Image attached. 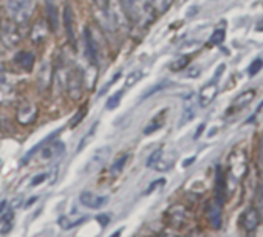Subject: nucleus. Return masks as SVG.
I'll return each instance as SVG.
<instances>
[{
  "label": "nucleus",
  "mask_w": 263,
  "mask_h": 237,
  "mask_svg": "<svg viewBox=\"0 0 263 237\" xmlns=\"http://www.w3.org/2000/svg\"><path fill=\"white\" fill-rule=\"evenodd\" d=\"M122 10L127 19L138 27H146L154 22L155 10L151 4V0H121Z\"/></svg>",
  "instance_id": "f257e3e1"
},
{
  "label": "nucleus",
  "mask_w": 263,
  "mask_h": 237,
  "mask_svg": "<svg viewBox=\"0 0 263 237\" xmlns=\"http://www.w3.org/2000/svg\"><path fill=\"white\" fill-rule=\"evenodd\" d=\"M5 10L14 24L24 25L31 17L34 4H33V0H7Z\"/></svg>",
  "instance_id": "f03ea898"
},
{
  "label": "nucleus",
  "mask_w": 263,
  "mask_h": 237,
  "mask_svg": "<svg viewBox=\"0 0 263 237\" xmlns=\"http://www.w3.org/2000/svg\"><path fill=\"white\" fill-rule=\"evenodd\" d=\"M110 154H111L110 146H101V148H98V149L91 154V157L87 160V163H85V166H84V169H82V174H88V175H90V174L98 172V171L107 163Z\"/></svg>",
  "instance_id": "7ed1b4c3"
},
{
  "label": "nucleus",
  "mask_w": 263,
  "mask_h": 237,
  "mask_svg": "<svg viewBox=\"0 0 263 237\" xmlns=\"http://www.w3.org/2000/svg\"><path fill=\"white\" fill-rule=\"evenodd\" d=\"M21 25L14 24L13 21L5 22L4 24V30H2V39L8 47H14L22 41V33H21Z\"/></svg>",
  "instance_id": "20e7f679"
},
{
  "label": "nucleus",
  "mask_w": 263,
  "mask_h": 237,
  "mask_svg": "<svg viewBox=\"0 0 263 237\" xmlns=\"http://www.w3.org/2000/svg\"><path fill=\"white\" fill-rule=\"evenodd\" d=\"M67 93L71 99H79L82 95V73L79 70H73L67 76Z\"/></svg>",
  "instance_id": "39448f33"
},
{
  "label": "nucleus",
  "mask_w": 263,
  "mask_h": 237,
  "mask_svg": "<svg viewBox=\"0 0 263 237\" xmlns=\"http://www.w3.org/2000/svg\"><path fill=\"white\" fill-rule=\"evenodd\" d=\"M79 200L84 206L90 208V209H101L108 203V197L107 195H96L91 191H84L79 195Z\"/></svg>",
  "instance_id": "423d86ee"
},
{
  "label": "nucleus",
  "mask_w": 263,
  "mask_h": 237,
  "mask_svg": "<svg viewBox=\"0 0 263 237\" xmlns=\"http://www.w3.org/2000/svg\"><path fill=\"white\" fill-rule=\"evenodd\" d=\"M217 93H218V85H217V81L212 79L211 82H208L206 85H203V88L198 93V102H200V105L201 107L209 105L215 99Z\"/></svg>",
  "instance_id": "0eeeda50"
},
{
  "label": "nucleus",
  "mask_w": 263,
  "mask_h": 237,
  "mask_svg": "<svg viewBox=\"0 0 263 237\" xmlns=\"http://www.w3.org/2000/svg\"><path fill=\"white\" fill-rule=\"evenodd\" d=\"M39 113V108L34 105V104H27V105H22L17 112V121L21 124H31L34 123L36 116Z\"/></svg>",
  "instance_id": "6e6552de"
},
{
  "label": "nucleus",
  "mask_w": 263,
  "mask_h": 237,
  "mask_svg": "<svg viewBox=\"0 0 263 237\" xmlns=\"http://www.w3.org/2000/svg\"><path fill=\"white\" fill-rule=\"evenodd\" d=\"M64 27L67 31V38L70 41V44L76 48V36H74V16H73V10L71 7H65L64 11Z\"/></svg>",
  "instance_id": "1a4fd4ad"
},
{
  "label": "nucleus",
  "mask_w": 263,
  "mask_h": 237,
  "mask_svg": "<svg viewBox=\"0 0 263 237\" xmlns=\"http://www.w3.org/2000/svg\"><path fill=\"white\" fill-rule=\"evenodd\" d=\"M65 154V144L62 141H53L51 144L45 146L41 152L42 160H53Z\"/></svg>",
  "instance_id": "9d476101"
},
{
  "label": "nucleus",
  "mask_w": 263,
  "mask_h": 237,
  "mask_svg": "<svg viewBox=\"0 0 263 237\" xmlns=\"http://www.w3.org/2000/svg\"><path fill=\"white\" fill-rule=\"evenodd\" d=\"M84 39H85L87 58H88L93 64H96V62H98V45H96V42H95V38H93L90 28H85V31H84Z\"/></svg>",
  "instance_id": "9b49d317"
},
{
  "label": "nucleus",
  "mask_w": 263,
  "mask_h": 237,
  "mask_svg": "<svg viewBox=\"0 0 263 237\" xmlns=\"http://www.w3.org/2000/svg\"><path fill=\"white\" fill-rule=\"evenodd\" d=\"M37 84H39L41 90H45L51 84V65H50V62H44L42 67L39 68Z\"/></svg>",
  "instance_id": "f8f14e48"
},
{
  "label": "nucleus",
  "mask_w": 263,
  "mask_h": 237,
  "mask_svg": "<svg viewBox=\"0 0 263 237\" xmlns=\"http://www.w3.org/2000/svg\"><path fill=\"white\" fill-rule=\"evenodd\" d=\"M47 19H48L50 28L53 31H56L59 28V11L51 0H47Z\"/></svg>",
  "instance_id": "ddd939ff"
},
{
  "label": "nucleus",
  "mask_w": 263,
  "mask_h": 237,
  "mask_svg": "<svg viewBox=\"0 0 263 237\" xmlns=\"http://www.w3.org/2000/svg\"><path fill=\"white\" fill-rule=\"evenodd\" d=\"M241 223H243V228L246 231H252L255 229V226L258 225V212L255 209H248L243 215H241Z\"/></svg>",
  "instance_id": "4468645a"
},
{
  "label": "nucleus",
  "mask_w": 263,
  "mask_h": 237,
  "mask_svg": "<svg viewBox=\"0 0 263 237\" xmlns=\"http://www.w3.org/2000/svg\"><path fill=\"white\" fill-rule=\"evenodd\" d=\"M208 215H209L212 226L218 229L221 226V205L220 203H211L208 208Z\"/></svg>",
  "instance_id": "2eb2a0df"
},
{
  "label": "nucleus",
  "mask_w": 263,
  "mask_h": 237,
  "mask_svg": "<svg viewBox=\"0 0 263 237\" xmlns=\"http://www.w3.org/2000/svg\"><path fill=\"white\" fill-rule=\"evenodd\" d=\"M254 96H255V90H246V92L240 93V95L234 99V102H232L234 108H235V110H240V108L246 107V105L254 99Z\"/></svg>",
  "instance_id": "dca6fc26"
},
{
  "label": "nucleus",
  "mask_w": 263,
  "mask_h": 237,
  "mask_svg": "<svg viewBox=\"0 0 263 237\" xmlns=\"http://www.w3.org/2000/svg\"><path fill=\"white\" fill-rule=\"evenodd\" d=\"M47 34H48V27H47V24H45L44 21H39V22L34 25V28H33L31 39H33L34 44H41V42L45 39Z\"/></svg>",
  "instance_id": "f3484780"
},
{
  "label": "nucleus",
  "mask_w": 263,
  "mask_h": 237,
  "mask_svg": "<svg viewBox=\"0 0 263 237\" xmlns=\"http://www.w3.org/2000/svg\"><path fill=\"white\" fill-rule=\"evenodd\" d=\"M14 62H16L21 68H24V70H31L33 65H34V56H33L31 53L22 51V53H19V54L16 56Z\"/></svg>",
  "instance_id": "a211bd4d"
},
{
  "label": "nucleus",
  "mask_w": 263,
  "mask_h": 237,
  "mask_svg": "<svg viewBox=\"0 0 263 237\" xmlns=\"http://www.w3.org/2000/svg\"><path fill=\"white\" fill-rule=\"evenodd\" d=\"M224 177H223V172L221 169H217V181H215V192H217V202L221 205L223 200H224Z\"/></svg>",
  "instance_id": "6ab92c4d"
},
{
  "label": "nucleus",
  "mask_w": 263,
  "mask_h": 237,
  "mask_svg": "<svg viewBox=\"0 0 263 237\" xmlns=\"http://www.w3.org/2000/svg\"><path fill=\"white\" fill-rule=\"evenodd\" d=\"M127 160H128V155L127 154H124V155H121L113 165H111V168H110V174H113V175H118V174H121L122 172V169L125 168V163H127Z\"/></svg>",
  "instance_id": "aec40b11"
},
{
  "label": "nucleus",
  "mask_w": 263,
  "mask_h": 237,
  "mask_svg": "<svg viewBox=\"0 0 263 237\" xmlns=\"http://www.w3.org/2000/svg\"><path fill=\"white\" fill-rule=\"evenodd\" d=\"M151 4L157 13H166L172 7L174 0H151Z\"/></svg>",
  "instance_id": "412c9836"
},
{
  "label": "nucleus",
  "mask_w": 263,
  "mask_h": 237,
  "mask_svg": "<svg viewBox=\"0 0 263 237\" xmlns=\"http://www.w3.org/2000/svg\"><path fill=\"white\" fill-rule=\"evenodd\" d=\"M195 116V107L192 104H186L184 108H183V115H181V121H180V126H184L186 123L192 121V118Z\"/></svg>",
  "instance_id": "4be33fe9"
},
{
  "label": "nucleus",
  "mask_w": 263,
  "mask_h": 237,
  "mask_svg": "<svg viewBox=\"0 0 263 237\" xmlns=\"http://www.w3.org/2000/svg\"><path fill=\"white\" fill-rule=\"evenodd\" d=\"M143 78V71L141 70H135V71H132L127 78H125V84H124V88H130V87H134L140 79Z\"/></svg>",
  "instance_id": "5701e85b"
},
{
  "label": "nucleus",
  "mask_w": 263,
  "mask_h": 237,
  "mask_svg": "<svg viewBox=\"0 0 263 237\" xmlns=\"http://www.w3.org/2000/svg\"><path fill=\"white\" fill-rule=\"evenodd\" d=\"M167 85H169V82H167V81H160V82H157V84H155V85H152L149 90H146V93L141 96V99H146V98H149V96H152V95H155V93H158V92L164 90Z\"/></svg>",
  "instance_id": "b1692460"
},
{
  "label": "nucleus",
  "mask_w": 263,
  "mask_h": 237,
  "mask_svg": "<svg viewBox=\"0 0 263 237\" xmlns=\"http://www.w3.org/2000/svg\"><path fill=\"white\" fill-rule=\"evenodd\" d=\"M121 98H122V90H118L116 93H113V96H110L108 101H107V104H105L107 110L116 108L119 105V102H121Z\"/></svg>",
  "instance_id": "393cba45"
},
{
  "label": "nucleus",
  "mask_w": 263,
  "mask_h": 237,
  "mask_svg": "<svg viewBox=\"0 0 263 237\" xmlns=\"http://www.w3.org/2000/svg\"><path fill=\"white\" fill-rule=\"evenodd\" d=\"M187 64H189V58H187V56H181V58L175 59V61L171 64V70H172V71H180V70L186 68Z\"/></svg>",
  "instance_id": "a878e982"
},
{
  "label": "nucleus",
  "mask_w": 263,
  "mask_h": 237,
  "mask_svg": "<svg viewBox=\"0 0 263 237\" xmlns=\"http://www.w3.org/2000/svg\"><path fill=\"white\" fill-rule=\"evenodd\" d=\"M224 36H226L224 30H223V28H217V30L212 33V36H211V39H209V44H211V45H218V44H221V42L224 41Z\"/></svg>",
  "instance_id": "bb28decb"
},
{
  "label": "nucleus",
  "mask_w": 263,
  "mask_h": 237,
  "mask_svg": "<svg viewBox=\"0 0 263 237\" xmlns=\"http://www.w3.org/2000/svg\"><path fill=\"white\" fill-rule=\"evenodd\" d=\"M13 98V90L5 84H0V102H7Z\"/></svg>",
  "instance_id": "cd10ccee"
},
{
  "label": "nucleus",
  "mask_w": 263,
  "mask_h": 237,
  "mask_svg": "<svg viewBox=\"0 0 263 237\" xmlns=\"http://www.w3.org/2000/svg\"><path fill=\"white\" fill-rule=\"evenodd\" d=\"M163 120H157V118H155V120L149 124V126H146V129H144V135H149V134H154V132H157L161 126H163Z\"/></svg>",
  "instance_id": "c85d7f7f"
},
{
  "label": "nucleus",
  "mask_w": 263,
  "mask_h": 237,
  "mask_svg": "<svg viewBox=\"0 0 263 237\" xmlns=\"http://www.w3.org/2000/svg\"><path fill=\"white\" fill-rule=\"evenodd\" d=\"M84 222V218H81V220H78V222H68V217H59V220H58V223L64 228V229H70L71 226H76V225H79V223H82Z\"/></svg>",
  "instance_id": "c756f323"
},
{
  "label": "nucleus",
  "mask_w": 263,
  "mask_h": 237,
  "mask_svg": "<svg viewBox=\"0 0 263 237\" xmlns=\"http://www.w3.org/2000/svg\"><path fill=\"white\" fill-rule=\"evenodd\" d=\"M161 154H163V149H157L155 152H152V155L149 157V160H147V168H152V166H155L157 163H158V160L161 158Z\"/></svg>",
  "instance_id": "7c9ffc66"
},
{
  "label": "nucleus",
  "mask_w": 263,
  "mask_h": 237,
  "mask_svg": "<svg viewBox=\"0 0 263 237\" xmlns=\"http://www.w3.org/2000/svg\"><path fill=\"white\" fill-rule=\"evenodd\" d=\"M85 113H87V108L85 107H82L74 116H73V120H71V123H70V127H74V126H78L81 121H82V118L85 116Z\"/></svg>",
  "instance_id": "2f4dec72"
},
{
  "label": "nucleus",
  "mask_w": 263,
  "mask_h": 237,
  "mask_svg": "<svg viewBox=\"0 0 263 237\" xmlns=\"http://www.w3.org/2000/svg\"><path fill=\"white\" fill-rule=\"evenodd\" d=\"M93 4L101 13H108V0H93Z\"/></svg>",
  "instance_id": "473e14b6"
},
{
  "label": "nucleus",
  "mask_w": 263,
  "mask_h": 237,
  "mask_svg": "<svg viewBox=\"0 0 263 237\" xmlns=\"http://www.w3.org/2000/svg\"><path fill=\"white\" fill-rule=\"evenodd\" d=\"M95 132H96V124H95V126L91 127L90 134H88V135H85V137H84V138L81 140V144H79V148H78V152H81V151H82V149L85 148V144H87V140H90V138H91V137L95 135Z\"/></svg>",
  "instance_id": "72a5a7b5"
},
{
  "label": "nucleus",
  "mask_w": 263,
  "mask_h": 237,
  "mask_svg": "<svg viewBox=\"0 0 263 237\" xmlns=\"http://www.w3.org/2000/svg\"><path fill=\"white\" fill-rule=\"evenodd\" d=\"M5 81H7V67L0 61V84H5Z\"/></svg>",
  "instance_id": "f704fd0d"
},
{
  "label": "nucleus",
  "mask_w": 263,
  "mask_h": 237,
  "mask_svg": "<svg viewBox=\"0 0 263 237\" xmlns=\"http://www.w3.org/2000/svg\"><path fill=\"white\" fill-rule=\"evenodd\" d=\"M257 205H258L260 211L263 212V185L258 188V192H257Z\"/></svg>",
  "instance_id": "c9c22d12"
},
{
  "label": "nucleus",
  "mask_w": 263,
  "mask_h": 237,
  "mask_svg": "<svg viewBox=\"0 0 263 237\" xmlns=\"http://www.w3.org/2000/svg\"><path fill=\"white\" fill-rule=\"evenodd\" d=\"M47 177H48L47 174H39V175H36V177L33 178V181H31V186H37V185H41Z\"/></svg>",
  "instance_id": "e433bc0d"
},
{
  "label": "nucleus",
  "mask_w": 263,
  "mask_h": 237,
  "mask_svg": "<svg viewBox=\"0 0 263 237\" xmlns=\"http://www.w3.org/2000/svg\"><path fill=\"white\" fill-rule=\"evenodd\" d=\"M263 65V62H261V59H257V62H254L252 65H251V70H249V73L251 75H254V73H257L258 70H260V67Z\"/></svg>",
  "instance_id": "4c0bfd02"
},
{
  "label": "nucleus",
  "mask_w": 263,
  "mask_h": 237,
  "mask_svg": "<svg viewBox=\"0 0 263 237\" xmlns=\"http://www.w3.org/2000/svg\"><path fill=\"white\" fill-rule=\"evenodd\" d=\"M160 185H164V178H160V180L154 181V183H152V185H151V186H149V188L146 189V194H151V192H152V191H154V189H155L157 186H160Z\"/></svg>",
  "instance_id": "58836bf2"
},
{
  "label": "nucleus",
  "mask_w": 263,
  "mask_h": 237,
  "mask_svg": "<svg viewBox=\"0 0 263 237\" xmlns=\"http://www.w3.org/2000/svg\"><path fill=\"white\" fill-rule=\"evenodd\" d=\"M96 218H98V222H99V223H101L102 226H105V225L108 223V215H107V214H102V215H98Z\"/></svg>",
  "instance_id": "ea45409f"
},
{
  "label": "nucleus",
  "mask_w": 263,
  "mask_h": 237,
  "mask_svg": "<svg viewBox=\"0 0 263 237\" xmlns=\"http://www.w3.org/2000/svg\"><path fill=\"white\" fill-rule=\"evenodd\" d=\"M195 161V157H192V158H189V160H186L184 163H183V168H187L189 165H192Z\"/></svg>",
  "instance_id": "a19ab883"
},
{
  "label": "nucleus",
  "mask_w": 263,
  "mask_h": 237,
  "mask_svg": "<svg viewBox=\"0 0 263 237\" xmlns=\"http://www.w3.org/2000/svg\"><path fill=\"white\" fill-rule=\"evenodd\" d=\"M203 129H204V124H201V126H198V129H197V134H195V138H198V137L201 135V132H203Z\"/></svg>",
  "instance_id": "79ce46f5"
},
{
  "label": "nucleus",
  "mask_w": 263,
  "mask_h": 237,
  "mask_svg": "<svg viewBox=\"0 0 263 237\" xmlns=\"http://www.w3.org/2000/svg\"><path fill=\"white\" fill-rule=\"evenodd\" d=\"M36 200H37V197H33V198H30V200L27 202V205H25V206H27V208H28V206H31V205H33Z\"/></svg>",
  "instance_id": "37998d69"
},
{
  "label": "nucleus",
  "mask_w": 263,
  "mask_h": 237,
  "mask_svg": "<svg viewBox=\"0 0 263 237\" xmlns=\"http://www.w3.org/2000/svg\"><path fill=\"white\" fill-rule=\"evenodd\" d=\"M5 206H7V202H5V200L0 202V212H2V211L5 209Z\"/></svg>",
  "instance_id": "c03bdc74"
},
{
  "label": "nucleus",
  "mask_w": 263,
  "mask_h": 237,
  "mask_svg": "<svg viewBox=\"0 0 263 237\" xmlns=\"http://www.w3.org/2000/svg\"><path fill=\"white\" fill-rule=\"evenodd\" d=\"M119 235H121V229H118V231H115V232H113V234H111L110 237H119Z\"/></svg>",
  "instance_id": "a18cd8bd"
},
{
  "label": "nucleus",
  "mask_w": 263,
  "mask_h": 237,
  "mask_svg": "<svg viewBox=\"0 0 263 237\" xmlns=\"http://www.w3.org/2000/svg\"><path fill=\"white\" fill-rule=\"evenodd\" d=\"M2 30H4V22L0 19V39H2Z\"/></svg>",
  "instance_id": "49530a36"
}]
</instances>
